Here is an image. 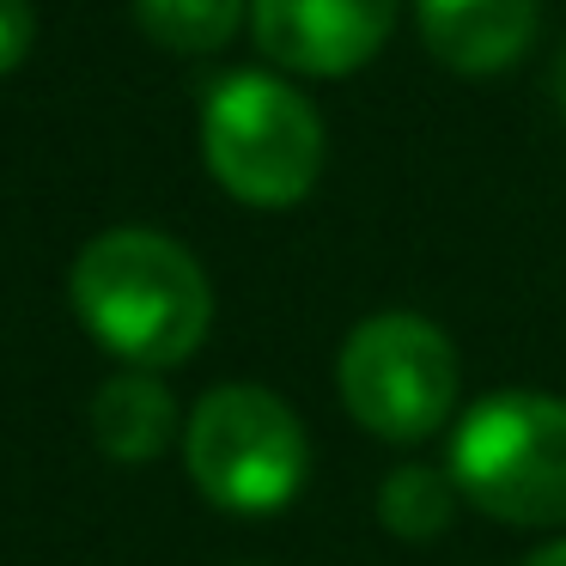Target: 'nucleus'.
<instances>
[{
	"mask_svg": "<svg viewBox=\"0 0 566 566\" xmlns=\"http://www.w3.org/2000/svg\"><path fill=\"white\" fill-rule=\"evenodd\" d=\"M451 481L500 524H566V402L542 390H493L451 439Z\"/></svg>",
	"mask_w": 566,
	"mask_h": 566,
	"instance_id": "nucleus-2",
	"label": "nucleus"
},
{
	"mask_svg": "<svg viewBox=\"0 0 566 566\" xmlns=\"http://www.w3.org/2000/svg\"><path fill=\"white\" fill-rule=\"evenodd\" d=\"M335 378H342L347 415L390 444H415L439 432L463 390L451 335L415 311H384V317L359 323L342 347Z\"/></svg>",
	"mask_w": 566,
	"mask_h": 566,
	"instance_id": "nucleus-5",
	"label": "nucleus"
},
{
	"mask_svg": "<svg viewBox=\"0 0 566 566\" xmlns=\"http://www.w3.org/2000/svg\"><path fill=\"white\" fill-rule=\"evenodd\" d=\"M554 98H560V111H566V55H560V67H554Z\"/></svg>",
	"mask_w": 566,
	"mask_h": 566,
	"instance_id": "nucleus-13",
	"label": "nucleus"
},
{
	"mask_svg": "<svg viewBox=\"0 0 566 566\" xmlns=\"http://www.w3.org/2000/svg\"><path fill=\"white\" fill-rule=\"evenodd\" d=\"M67 293L98 347H111L128 371L184 366L213 323V293L196 256L140 226L92 238L67 274Z\"/></svg>",
	"mask_w": 566,
	"mask_h": 566,
	"instance_id": "nucleus-1",
	"label": "nucleus"
},
{
	"mask_svg": "<svg viewBox=\"0 0 566 566\" xmlns=\"http://www.w3.org/2000/svg\"><path fill=\"white\" fill-rule=\"evenodd\" d=\"M524 566H566V542H542V548L530 554Z\"/></svg>",
	"mask_w": 566,
	"mask_h": 566,
	"instance_id": "nucleus-12",
	"label": "nucleus"
},
{
	"mask_svg": "<svg viewBox=\"0 0 566 566\" xmlns=\"http://www.w3.org/2000/svg\"><path fill=\"white\" fill-rule=\"evenodd\" d=\"M177 432V402L153 371H123L92 396V439L116 463H153Z\"/></svg>",
	"mask_w": 566,
	"mask_h": 566,
	"instance_id": "nucleus-8",
	"label": "nucleus"
},
{
	"mask_svg": "<svg viewBox=\"0 0 566 566\" xmlns=\"http://www.w3.org/2000/svg\"><path fill=\"white\" fill-rule=\"evenodd\" d=\"M201 153L226 196L250 208H293L323 171V123L311 98H298L274 74L244 67L213 80L201 111Z\"/></svg>",
	"mask_w": 566,
	"mask_h": 566,
	"instance_id": "nucleus-3",
	"label": "nucleus"
},
{
	"mask_svg": "<svg viewBox=\"0 0 566 566\" xmlns=\"http://www.w3.org/2000/svg\"><path fill=\"white\" fill-rule=\"evenodd\" d=\"M135 19L159 50L208 55V50L238 38L244 0H135Z\"/></svg>",
	"mask_w": 566,
	"mask_h": 566,
	"instance_id": "nucleus-10",
	"label": "nucleus"
},
{
	"mask_svg": "<svg viewBox=\"0 0 566 566\" xmlns=\"http://www.w3.org/2000/svg\"><path fill=\"white\" fill-rule=\"evenodd\" d=\"M396 25V0H256L250 31L262 55L293 74L335 80L366 67Z\"/></svg>",
	"mask_w": 566,
	"mask_h": 566,
	"instance_id": "nucleus-6",
	"label": "nucleus"
},
{
	"mask_svg": "<svg viewBox=\"0 0 566 566\" xmlns=\"http://www.w3.org/2000/svg\"><path fill=\"white\" fill-rule=\"evenodd\" d=\"M31 38H38V13L31 0H0V74H13L31 55Z\"/></svg>",
	"mask_w": 566,
	"mask_h": 566,
	"instance_id": "nucleus-11",
	"label": "nucleus"
},
{
	"mask_svg": "<svg viewBox=\"0 0 566 566\" xmlns=\"http://www.w3.org/2000/svg\"><path fill=\"white\" fill-rule=\"evenodd\" d=\"M457 500H463V493H457L451 469L402 463L390 481H384V493H378V517H384V530H390V536L427 542V536H439V530L451 524Z\"/></svg>",
	"mask_w": 566,
	"mask_h": 566,
	"instance_id": "nucleus-9",
	"label": "nucleus"
},
{
	"mask_svg": "<svg viewBox=\"0 0 566 566\" xmlns=\"http://www.w3.org/2000/svg\"><path fill=\"white\" fill-rule=\"evenodd\" d=\"M542 0H420V38L457 74H500L536 38Z\"/></svg>",
	"mask_w": 566,
	"mask_h": 566,
	"instance_id": "nucleus-7",
	"label": "nucleus"
},
{
	"mask_svg": "<svg viewBox=\"0 0 566 566\" xmlns=\"http://www.w3.org/2000/svg\"><path fill=\"white\" fill-rule=\"evenodd\" d=\"M184 457L196 488L220 512L269 517L298 500L311 444L298 415L262 384H220L196 402L184 427Z\"/></svg>",
	"mask_w": 566,
	"mask_h": 566,
	"instance_id": "nucleus-4",
	"label": "nucleus"
}]
</instances>
